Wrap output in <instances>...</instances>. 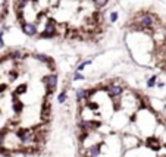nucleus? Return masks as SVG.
Listing matches in <instances>:
<instances>
[{"label":"nucleus","mask_w":166,"mask_h":157,"mask_svg":"<svg viewBox=\"0 0 166 157\" xmlns=\"http://www.w3.org/2000/svg\"><path fill=\"white\" fill-rule=\"evenodd\" d=\"M137 25H140L141 30H150L159 25V18L151 12H143L137 16Z\"/></svg>","instance_id":"nucleus-1"},{"label":"nucleus","mask_w":166,"mask_h":157,"mask_svg":"<svg viewBox=\"0 0 166 157\" xmlns=\"http://www.w3.org/2000/svg\"><path fill=\"white\" fill-rule=\"evenodd\" d=\"M57 32H59L57 25L53 21H47L44 24V30H43V32L40 34L38 38H55L57 35Z\"/></svg>","instance_id":"nucleus-2"},{"label":"nucleus","mask_w":166,"mask_h":157,"mask_svg":"<svg viewBox=\"0 0 166 157\" xmlns=\"http://www.w3.org/2000/svg\"><path fill=\"white\" fill-rule=\"evenodd\" d=\"M78 126L84 132H93V131H97L102 126V122L91 121V119H80L78 121Z\"/></svg>","instance_id":"nucleus-3"},{"label":"nucleus","mask_w":166,"mask_h":157,"mask_svg":"<svg viewBox=\"0 0 166 157\" xmlns=\"http://www.w3.org/2000/svg\"><path fill=\"white\" fill-rule=\"evenodd\" d=\"M43 82L46 85V88L49 90V93H53L56 87H57V82H59V76L57 74H49V75H46L43 78Z\"/></svg>","instance_id":"nucleus-4"},{"label":"nucleus","mask_w":166,"mask_h":157,"mask_svg":"<svg viewBox=\"0 0 166 157\" xmlns=\"http://www.w3.org/2000/svg\"><path fill=\"white\" fill-rule=\"evenodd\" d=\"M106 91H107V94H109L110 98H118V97H121V96H122L124 88H122L119 84H113V82H110V84L106 85Z\"/></svg>","instance_id":"nucleus-5"},{"label":"nucleus","mask_w":166,"mask_h":157,"mask_svg":"<svg viewBox=\"0 0 166 157\" xmlns=\"http://www.w3.org/2000/svg\"><path fill=\"white\" fill-rule=\"evenodd\" d=\"M22 32L28 35V37H34L38 32V25L37 22H24L22 24Z\"/></svg>","instance_id":"nucleus-6"},{"label":"nucleus","mask_w":166,"mask_h":157,"mask_svg":"<svg viewBox=\"0 0 166 157\" xmlns=\"http://www.w3.org/2000/svg\"><path fill=\"white\" fill-rule=\"evenodd\" d=\"M102 147H103V143H96V144L90 145L85 151V156L87 157H99L102 154Z\"/></svg>","instance_id":"nucleus-7"},{"label":"nucleus","mask_w":166,"mask_h":157,"mask_svg":"<svg viewBox=\"0 0 166 157\" xmlns=\"http://www.w3.org/2000/svg\"><path fill=\"white\" fill-rule=\"evenodd\" d=\"M12 107H13V112H15L16 115H21L25 106H24V103L21 100H18V96L13 94V97H12Z\"/></svg>","instance_id":"nucleus-8"},{"label":"nucleus","mask_w":166,"mask_h":157,"mask_svg":"<svg viewBox=\"0 0 166 157\" xmlns=\"http://www.w3.org/2000/svg\"><path fill=\"white\" fill-rule=\"evenodd\" d=\"M27 54L24 53L22 50H12L10 53H9V57L12 59V60H21V59H24Z\"/></svg>","instance_id":"nucleus-9"},{"label":"nucleus","mask_w":166,"mask_h":157,"mask_svg":"<svg viewBox=\"0 0 166 157\" xmlns=\"http://www.w3.org/2000/svg\"><path fill=\"white\" fill-rule=\"evenodd\" d=\"M30 135H31V131H30V129H18V131H16V137L21 140V143H22L24 140H27Z\"/></svg>","instance_id":"nucleus-10"},{"label":"nucleus","mask_w":166,"mask_h":157,"mask_svg":"<svg viewBox=\"0 0 166 157\" xmlns=\"http://www.w3.org/2000/svg\"><path fill=\"white\" fill-rule=\"evenodd\" d=\"M33 57H34L35 60L41 62V63H49V62L52 60V57H49V56L44 54V53H34V54H33Z\"/></svg>","instance_id":"nucleus-11"},{"label":"nucleus","mask_w":166,"mask_h":157,"mask_svg":"<svg viewBox=\"0 0 166 157\" xmlns=\"http://www.w3.org/2000/svg\"><path fill=\"white\" fill-rule=\"evenodd\" d=\"M27 90H28V84H19L16 88H15V91L13 94L15 96H21V94H25L27 93Z\"/></svg>","instance_id":"nucleus-12"},{"label":"nucleus","mask_w":166,"mask_h":157,"mask_svg":"<svg viewBox=\"0 0 166 157\" xmlns=\"http://www.w3.org/2000/svg\"><path fill=\"white\" fill-rule=\"evenodd\" d=\"M107 3H109V0H93V5L96 9H103L107 6Z\"/></svg>","instance_id":"nucleus-13"},{"label":"nucleus","mask_w":166,"mask_h":157,"mask_svg":"<svg viewBox=\"0 0 166 157\" xmlns=\"http://www.w3.org/2000/svg\"><path fill=\"white\" fill-rule=\"evenodd\" d=\"M93 63V60L91 59H87V60H84V62H81L78 66H77V72H81V71H84V68H87L88 65H91Z\"/></svg>","instance_id":"nucleus-14"},{"label":"nucleus","mask_w":166,"mask_h":157,"mask_svg":"<svg viewBox=\"0 0 166 157\" xmlns=\"http://www.w3.org/2000/svg\"><path fill=\"white\" fill-rule=\"evenodd\" d=\"M157 85V75H153L147 79V88H154Z\"/></svg>","instance_id":"nucleus-15"},{"label":"nucleus","mask_w":166,"mask_h":157,"mask_svg":"<svg viewBox=\"0 0 166 157\" xmlns=\"http://www.w3.org/2000/svg\"><path fill=\"white\" fill-rule=\"evenodd\" d=\"M57 103L59 104H63L65 101H66V98H68V96H66V90H63V91H60L59 94H57Z\"/></svg>","instance_id":"nucleus-16"},{"label":"nucleus","mask_w":166,"mask_h":157,"mask_svg":"<svg viewBox=\"0 0 166 157\" xmlns=\"http://www.w3.org/2000/svg\"><path fill=\"white\" fill-rule=\"evenodd\" d=\"M118 18H119V13H118V12H115V10H113V12H110V13H109V21L112 22V24H115V22L118 21Z\"/></svg>","instance_id":"nucleus-17"},{"label":"nucleus","mask_w":166,"mask_h":157,"mask_svg":"<svg viewBox=\"0 0 166 157\" xmlns=\"http://www.w3.org/2000/svg\"><path fill=\"white\" fill-rule=\"evenodd\" d=\"M72 79H74V81H84V79H85V76H84L82 74H80V72H77V71H75V72H74V75H72Z\"/></svg>","instance_id":"nucleus-18"},{"label":"nucleus","mask_w":166,"mask_h":157,"mask_svg":"<svg viewBox=\"0 0 166 157\" xmlns=\"http://www.w3.org/2000/svg\"><path fill=\"white\" fill-rule=\"evenodd\" d=\"M87 107L91 109V110H97V109H99V104H97V103H93V101H88V103H87Z\"/></svg>","instance_id":"nucleus-19"},{"label":"nucleus","mask_w":166,"mask_h":157,"mask_svg":"<svg viewBox=\"0 0 166 157\" xmlns=\"http://www.w3.org/2000/svg\"><path fill=\"white\" fill-rule=\"evenodd\" d=\"M18 78V72L16 71H10V74H9V79L10 81H15Z\"/></svg>","instance_id":"nucleus-20"},{"label":"nucleus","mask_w":166,"mask_h":157,"mask_svg":"<svg viewBox=\"0 0 166 157\" xmlns=\"http://www.w3.org/2000/svg\"><path fill=\"white\" fill-rule=\"evenodd\" d=\"M6 90H8V84H0V94L5 93Z\"/></svg>","instance_id":"nucleus-21"},{"label":"nucleus","mask_w":166,"mask_h":157,"mask_svg":"<svg viewBox=\"0 0 166 157\" xmlns=\"http://www.w3.org/2000/svg\"><path fill=\"white\" fill-rule=\"evenodd\" d=\"M5 43H3V32H0V47H3Z\"/></svg>","instance_id":"nucleus-22"},{"label":"nucleus","mask_w":166,"mask_h":157,"mask_svg":"<svg viewBox=\"0 0 166 157\" xmlns=\"http://www.w3.org/2000/svg\"><path fill=\"white\" fill-rule=\"evenodd\" d=\"M3 138H5V134H0V147L3 144Z\"/></svg>","instance_id":"nucleus-23"},{"label":"nucleus","mask_w":166,"mask_h":157,"mask_svg":"<svg viewBox=\"0 0 166 157\" xmlns=\"http://www.w3.org/2000/svg\"><path fill=\"white\" fill-rule=\"evenodd\" d=\"M156 87H159V88H163L165 87V82H157V85Z\"/></svg>","instance_id":"nucleus-24"},{"label":"nucleus","mask_w":166,"mask_h":157,"mask_svg":"<svg viewBox=\"0 0 166 157\" xmlns=\"http://www.w3.org/2000/svg\"><path fill=\"white\" fill-rule=\"evenodd\" d=\"M163 53H165V57H166V46H165V49H163Z\"/></svg>","instance_id":"nucleus-25"},{"label":"nucleus","mask_w":166,"mask_h":157,"mask_svg":"<svg viewBox=\"0 0 166 157\" xmlns=\"http://www.w3.org/2000/svg\"><path fill=\"white\" fill-rule=\"evenodd\" d=\"M33 2H34V3H37V2H38V0H33Z\"/></svg>","instance_id":"nucleus-26"}]
</instances>
